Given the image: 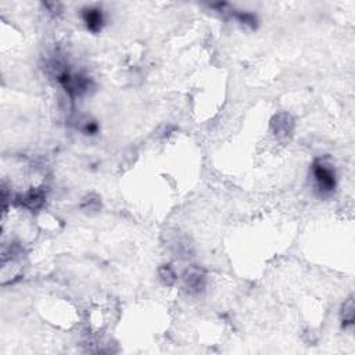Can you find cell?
I'll list each match as a JSON object with an SVG mask.
<instances>
[{"instance_id":"cell-1","label":"cell","mask_w":355,"mask_h":355,"mask_svg":"<svg viewBox=\"0 0 355 355\" xmlns=\"http://www.w3.org/2000/svg\"><path fill=\"white\" fill-rule=\"evenodd\" d=\"M312 173L315 185L322 194H329L336 187V173L332 165L326 164L322 160H317L312 165Z\"/></svg>"},{"instance_id":"cell-7","label":"cell","mask_w":355,"mask_h":355,"mask_svg":"<svg viewBox=\"0 0 355 355\" xmlns=\"http://www.w3.org/2000/svg\"><path fill=\"white\" fill-rule=\"evenodd\" d=\"M161 276H163V279H164L165 282L168 283V284H171V283L175 280V273L172 272V269L167 265L164 266L163 269H161Z\"/></svg>"},{"instance_id":"cell-3","label":"cell","mask_w":355,"mask_h":355,"mask_svg":"<svg viewBox=\"0 0 355 355\" xmlns=\"http://www.w3.org/2000/svg\"><path fill=\"white\" fill-rule=\"evenodd\" d=\"M186 284L190 290L200 292L204 287V275L199 269H193L186 275Z\"/></svg>"},{"instance_id":"cell-6","label":"cell","mask_w":355,"mask_h":355,"mask_svg":"<svg viewBox=\"0 0 355 355\" xmlns=\"http://www.w3.org/2000/svg\"><path fill=\"white\" fill-rule=\"evenodd\" d=\"M237 19H240L242 22L247 24V25H251L253 28H255V25H257V19H255V16H253V14L240 13V14H237Z\"/></svg>"},{"instance_id":"cell-5","label":"cell","mask_w":355,"mask_h":355,"mask_svg":"<svg viewBox=\"0 0 355 355\" xmlns=\"http://www.w3.org/2000/svg\"><path fill=\"white\" fill-rule=\"evenodd\" d=\"M341 317H343V323H344V326H347V325H353V322H354V301H353V299H348V300L344 302Z\"/></svg>"},{"instance_id":"cell-4","label":"cell","mask_w":355,"mask_h":355,"mask_svg":"<svg viewBox=\"0 0 355 355\" xmlns=\"http://www.w3.org/2000/svg\"><path fill=\"white\" fill-rule=\"evenodd\" d=\"M43 200H45V196H43L42 191H29L22 199V203L27 206L28 208L37 209L43 204Z\"/></svg>"},{"instance_id":"cell-2","label":"cell","mask_w":355,"mask_h":355,"mask_svg":"<svg viewBox=\"0 0 355 355\" xmlns=\"http://www.w3.org/2000/svg\"><path fill=\"white\" fill-rule=\"evenodd\" d=\"M83 21L86 24L88 29L91 32H99L103 27V14H101V10L99 9H85L83 10Z\"/></svg>"}]
</instances>
